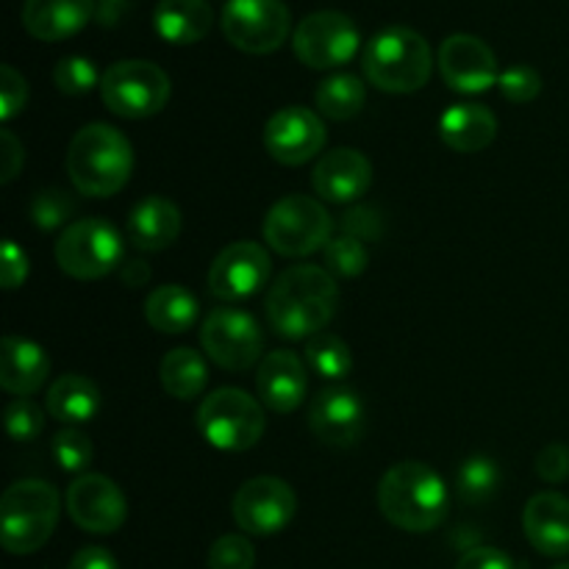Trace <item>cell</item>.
I'll return each instance as SVG.
<instances>
[{"label":"cell","mask_w":569,"mask_h":569,"mask_svg":"<svg viewBox=\"0 0 569 569\" xmlns=\"http://www.w3.org/2000/svg\"><path fill=\"white\" fill-rule=\"evenodd\" d=\"M161 387L176 400H194L209 383L206 359L192 348H172L159 367Z\"/></svg>","instance_id":"29"},{"label":"cell","mask_w":569,"mask_h":569,"mask_svg":"<svg viewBox=\"0 0 569 569\" xmlns=\"http://www.w3.org/2000/svg\"><path fill=\"white\" fill-rule=\"evenodd\" d=\"M222 33L250 56L276 53L292 31V11L283 0H228L220 17Z\"/></svg>","instance_id":"10"},{"label":"cell","mask_w":569,"mask_h":569,"mask_svg":"<svg viewBox=\"0 0 569 569\" xmlns=\"http://www.w3.org/2000/svg\"><path fill=\"white\" fill-rule=\"evenodd\" d=\"M144 317L153 331L176 337V333H187L189 328H194L200 306L198 298L181 283H161L144 300Z\"/></svg>","instance_id":"28"},{"label":"cell","mask_w":569,"mask_h":569,"mask_svg":"<svg viewBox=\"0 0 569 569\" xmlns=\"http://www.w3.org/2000/svg\"><path fill=\"white\" fill-rule=\"evenodd\" d=\"M200 345L217 367L244 372L264 353V333L253 315L233 306H222L206 315L200 326Z\"/></svg>","instance_id":"11"},{"label":"cell","mask_w":569,"mask_h":569,"mask_svg":"<svg viewBox=\"0 0 569 569\" xmlns=\"http://www.w3.org/2000/svg\"><path fill=\"white\" fill-rule=\"evenodd\" d=\"M272 272L270 253H267L264 244L259 242H231L228 248H222L217 253V259L211 261L209 270V292L214 298L228 300H244L253 298L256 292H261Z\"/></svg>","instance_id":"15"},{"label":"cell","mask_w":569,"mask_h":569,"mask_svg":"<svg viewBox=\"0 0 569 569\" xmlns=\"http://www.w3.org/2000/svg\"><path fill=\"white\" fill-rule=\"evenodd\" d=\"M44 428V411L31 398H14L6 406V431L14 442H33Z\"/></svg>","instance_id":"38"},{"label":"cell","mask_w":569,"mask_h":569,"mask_svg":"<svg viewBox=\"0 0 569 569\" xmlns=\"http://www.w3.org/2000/svg\"><path fill=\"white\" fill-rule=\"evenodd\" d=\"M22 28L39 42H61L76 37L94 17V0H26Z\"/></svg>","instance_id":"22"},{"label":"cell","mask_w":569,"mask_h":569,"mask_svg":"<svg viewBox=\"0 0 569 569\" xmlns=\"http://www.w3.org/2000/svg\"><path fill=\"white\" fill-rule=\"evenodd\" d=\"M48 411L67 428L87 426L100 411V389L92 378L81 372H67L56 378L48 389Z\"/></svg>","instance_id":"27"},{"label":"cell","mask_w":569,"mask_h":569,"mask_svg":"<svg viewBox=\"0 0 569 569\" xmlns=\"http://www.w3.org/2000/svg\"><path fill=\"white\" fill-rule=\"evenodd\" d=\"M367 81L389 94L420 92L433 72L431 44L409 26H389L367 42L361 53Z\"/></svg>","instance_id":"4"},{"label":"cell","mask_w":569,"mask_h":569,"mask_svg":"<svg viewBox=\"0 0 569 569\" xmlns=\"http://www.w3.org/2000/svg\"><path fill=\"white\" fill-rule=\"evenodd\" d=\"M361 33L348 14L322 9L303 17L292 33V50L311 70H333L359 53Z\"/></svg>","instance_id":"12"},{"label":"cell","mask_w":569,"mask_h":569,"mask_svg":"<svg viewBox=\"0 0 569 569\" xmlns=\"http://www.w3.org/2000/svg\"><path fill=\"white\" fill-rule=\"evenodd\" d=\"M309 428L328 448H350L365 428L361 398L348 387H326L311 400Z\"/></svg>","instance_id":"18"},{"label":"cell","mask_w":569,"mask_h":569,"mask_svg":"<svg viewBox=\"0 0 569 569\" xmlns=\"http://www.w3.org/2000/svg\"><path fill=\"white\" fill-rule=\"evenodd\" d=\"M456 569H517V567L503 550L481 545V548L467 550V553L459 559V565H456Z\"/></svg>","instance_id":"44"},{"label":"cell","mask_w":569,"mask_h":569,"mask_svg":"<svg viewBox=\"0 0 569 569\" xmlns=\"http://www.w3.org/2000/svg\"><path fill=\"white\" fill-rule=\"evenodd\" d=\"M67 569H120L117 559L106 548H83L72 556Z\"/></svg>","instance_id":"46"},{"label":"cell","mask_w":569,"mask_h":569,"mask_svg":"<svg viewBox=\"0 0 569 569\" xmlns=\"http://www.w3.org/2000/svg\"><path fill=\"white\" fill-rule=\"evenodd\" d=\"M439 137L456 153H481L498 137V117L481 103H456L439 117Z\"/></svg>","instance_id":"25"},{"label":"cell","mask_w":569,"mask_h":569,"mask_svg":"<svg viewBox=\"0 0 569 569\" xmlns=\"http://www.w3.org/2000/svg\"><path fill=\"white\" fill-rule=\"evenodd\" d=\"M342 231L345 237H353L359 242H372L383 233V222L381 214L370 206H353L350 211H345L342 217Z\"/></svg>","instance_id":"41"},{"label":"cell","mask_w":569,"mask_h":569,"mask_svg":"<svg viewBox=\"0 0 569 569\" xmlns=\"http://www.w3.org/2000/svg\"><path fill=\"white\" fill-rule=\"evenodd\" d=\"M120 278H122V283H126V287H144V283L150 281V267H148V261H142V259H131V261H126V264H122V270H120Z\"/></svg>","instance_id":"48"},{"label":"cell","mask_w":569,"mask_h":569,"mask_svg":"<svg viewBox=\"0 0 569 569\" xmlns=\"http://www.w3.org/2000/svg\"><path fill=\"white\" fill-rule=\"evenodd\" d=\"M333 220L326 206L306 194H287L264 217V242L276 253L303 259L331 242Z\"/></svg>","instance_id":"8"},{"label":"cell","mask_w":569,"mask_h":569,"mask_svg":"<svg viewBox=\"0 0 569 569\" xmlns=\"http://www.w3.org/2000/svg\"><path fill=\"white\" fill-rule=\"evenodd\" d=\"M133 172V148L120 128L89 122L72 137L67 150V176L87 198H111Z\"/></svg>","instance_id":"3"},{"label":"cell","mask_w":569,"mask_h":569,"mask_svg":"<svg viewBox=\"0 0 569 569\" xmlns=\"http://www.w3.org/2000/svg\"><path fill=\"white\" fill-rule=\"evenodd\" d=\"M500 487V470L489 456H472L461 461L456 472V492L465 503H487Z\"/></svg>","instance_id":"32"},{"label":"cell","mask_w":569,"mask_h":569,"mask_svg":"<svg viewBox=\"0 0 569 569\" xmlns=\"http://www.w3.org/2000/svg\"><path fill=\"white\" fill-rule=\"evenodd\" d=\"M61 495L42 478L14 481L0 498V542L6 553L31 556L44 548L59 526Z\"/></svg>","instance_id":"5"},{"label":"cell","mask_w":569,"mask_h":569,"mask_svg":"<svg viewBox=\"0 0 569 569\" xmlns=\"http://www.w3.org/2000/svg\"><path fill=\"white\" fill-rule=\"evenodd\" d=\"M50 450H53V461L59 465V470L64 472H83L92 465L94 456L92 442L78 428H64V431L56 433Z\"/></svg>","instance_id":"36"},{"label":"cell","mask_w":569,"mask_h":569,"mask_svg":"<svg viewBox=\"0 0 569 569\" xmlns=\"http://www.w3.org/2000/svg\"><path fill=\"white\" fill-rule=\"evenodd\" d=\"M437 67L442 81L461 94L487 92L500 78L492 48L472 33H450L439 44Z\"/></svg>","instance_id":"17"},{"label":"cell","mask_w":569,"mask_h":569,"mask_svg":"<svg viewBox=\"0 0 569 569\" xmlns=\"http://www.w3.org/2000/svg\"><path fill=\"white\" fill-rule=\"evenodd\" d=\"M76 214V200L64 189H42L31 203V220L39 231H56Z\"/></svg>","instance_id":"35"},{"label":"cell","mask_w":569,"mask_h":569,"mask_svg":"<svg viewBox=\"0 0 569 569\" xmlns=\"http://www.w3.org/2000/svg\"><path fill=\"white\" fill-rule=\"evenodd\" d=\"M500 94L511 103H531L542 92V76L528 64H511L498 78Z\"/></svg>","instance_id":"39"},{"label":"cell","mask_w":569,"mask_h":569,"mask_svg":"<svg viewBox=\"0 0 569 569\" xmlns=\"http://www.w3.org/2000/svg\"><path fill=\"white\" fill-rule=\"evenodd\" d=\"M226 3H228V0H226Z\"/></svg>","instance_id":"50"},{"label":"cell","mask_w":569,"mask_h":569,"mask_svg":"<svg viewBox=\"0 0 569 569\" xmlns=\"http://www.w3.org/2000/svg\"><path fill=\"white\" fill-rule=\"evenodd\" d=\"M522 531L526 539L550 559L569 553V500L559 492L533 495L522 511Z\"/></svg>","instance_id":"21"},{"label":"cell","mask_w":569,"mask_h":569,"mask_svg":"<svg viewBox=\"0 0 569 569\" xmlns=\"http://www.w3.org/2000/svg\"><path fill=\"white\" fill-rule=\"evenodd\" d=\"M0 144H3V176H0V181L11 183L22 167V144L11 131H0Z\"/></svg>","instance_id":"45"},{"label":"cell","mask_w":569,"mask_h":569,"mask_svg":"<svg viewBox=\"0 0 569 569\" xmlns=\"http://www.w3.org/2000/svg\"><path fill=\"white\" fill-rule=\"evenodd\" d=\"M98 67H94L92 59H83V56H64L59 59L53 70V83L61 94H70V98H78V94L92 92L94 87H100Z\"/></svg>","instance_id":"34"},{"label":"cell","mask_w":569,"mask_h":569,"mask_svg":"<svg viewBox=\"0 0 569 569\" xmlns=\"http://www.w3.org/2000/svg\"><path fill=\"white\" fill-rule=\"evenodd\" d=\"M264 409L244 389L222 387L203 398L198 409V431L222 453H244L264 437Z\"/></svg>","instance_id":"6"},{"label":"cell","mask_w":569,"mask_h":569,"mask_svg":"<svg viewBox=\"0 0 569 569\" xmlns=\"http://www.w3.org/2000/svg\"><path fill=\"white\" fill-rule=\"evenodd\" d=\"M50 376V359L42 345L26 337H3L0 348V387L14 398L39 392Z\"/></svg>","instance_id":"24"},{"label":"cell","mask_w":569,"mask_h":569,"mask_svg":"<svg viewBox=\"0 0 569 569\" xmlns=\"http://www.w3.org/2000/svg\"><path fill=\"white\" fill-rule=\"evenodd\" d=\"M256 548L244 533H226L209 550V569H253Z\"/></svg>","instance_id":"37"},{"label":"cell","mask_w":569,"mask_h":569,"mask_svg":"<svg viewBox=\"0 0 569 569\" xmlns=\"http://www.w3.org/2000/svg\"><path fill=\"white\" fill-rule=\"evenodd\" d=\"M0 278H3L6 292H14L26 283L28 278V256L14 239H6L3 242V264H0Z\"/></svg>","instance_id":"43"},{"label":"cell","mask_w":569,"mask_h":569,"mask_svg":"<svg viewBox=\"0 0 569 569\" xmlns=\"http://www.w3.org/2000/svg\"><path fill=\"white\" fill-rule=\"evenodd\" d=\"M298 511V495L283 478L256 476L233 495V520L250 537L281 533Z\"/></svg>","instance_id":"13"},{"label":"cell","mask_w":569,"mask_h":569,"mask_svg":"<svg viewBox=\"0 0 569 569\" xmlns=\"http://www.w3.org/2000/svg\"><path fill=\"white\" fill-rule=\"evenodd\" d=\"M128 6H131V0H94V20L103 28L117 26L128 11Z\"/></svg>","instance_id":"47"},{"label":"cell","mask_w":569,"mask_h":569,"mask_svg":"<svg viewBox=\"0 0 569 569\" xmlns=\"http://www.w3.org/2000/svg\"><path fill=\"white\" fill-rule=\"evenodd\" d=\"M56 264L61 272L78 281H98L122 261V237L103 217L76 220L59 233L56 242Z\"/></svg>","instance_id":"9"},{"label":"cell","mask_w":569,"mask_h":569,"mask_svg":"<svg viewBox=\"0 0 569 569\" xmlns=\"http://www.w3.org/2000/svg\"><path fill=\"white\" fill-rule=\"evenodd\" d=\"M533 470L542 481L548 483H561L569 478V448L561 442H550L539 450L537 461H533Z\"/></svg>","instance_id":"42"},{"label":"cell","mask_w":569,"mask_h":569,"mask_svg":"<svg viewBox=\"0 0 569 569\" xmlns=\"http://www.w3.org/2000/svg\"><path fill=\"white\" fill-rule=\"evenodd\" d=\"M553 569H569V565H556Z\"/></svg>","instance_id":"49"},{"label":"cell","mask_w":569,"mask_h":569,"mask_svg":"<svg viewBox=\"0 0 569 569\" xmlns=\"http://www.w3.org/2000/svg\"><path fill=\"white\" fill-rule=\"evenodd\" d=\"M317 111L328 120H353L361 114L367 103V87L359 76L353 72H333V76L322 78L320 87L315 92Z\"/></svg>","instance_id":"30"},{"label":"cell","mask_w":569,"mask_h":569,"mask_svg":"<svg viewBox=\"0 0 569 569\" xmlns=\"http://www.w3.org/2000/svg\"><path fill=\"white\" fill-rule=\"evenodd\" d=\"M311 187L328 203H356L372 187V164L361 150L333 148L320 156Z\"/></svg>","instance_id":"19"},{"label":"cell","mask_w":569,"mask_h":569,"mask_svg":"<svg viewBox=\"0 0 569 569\" xmlns=\"http://www.w3.org/2000/svg\"><path fill=\"white\" fill-rule=\"evenodd\" d=\"M322 261L331 276L339 278H356L367 270L370 264V253H367L365 242L353 237H337L322 248Z\"/></svg>","instance_id":"33"},{"label":"cell","mask_w":569,"mask_h":569,"mask_svg":"<svg viewBox=\"0 0 569 569\" xmlns=\"http://www.w3.org/2000/svg\"><path fill=\"white\" fill-rule=\"evenodd\" d=\"M378 509L400 531L428 533L448 517V487L433 467L400 461L378 483Z\"/></svg>","instance_id":"2"},{"label":"cell","mask_w":569,"mask_h":569,"mask_svg":"<svg viewBox=\"0 0 569 569\" xmlns=\"http://www.w3.org/2000/svg\"><path fill=\"white\" fill-rule=\"evenodd\" d=\"M170 76L159 64L144 59H122L100 78V98L106 109L126 120L153 117L170 103Z\"/></svg>","instance_id":"7"},{"label":"cell","mask_w":569,"mask_h":569,"mask_svg":"<svg viewBox=\"0 0 569 569\" xmlns=\"http://www.w3.org/2000/svg\"><path fill=\"white\" fill-rule=\"evenodd\" d=\"M214 9L209 0H159L153 28L167 44H194L209 37Z\"/></svg>","instance_id":"26"},{"label":"cell","mask_w":569,"mask_h":569,"mask_svg":"<svg viewBox=\"0 0 569 569\" xmlns=\"http://www.w3.org/2000/svg\"><path fill=\"white\" fill-rule=\"evenodd\" d=\"M306 367L315 372L317 378L326 381H342L353 372V353H350L348 342L337 333H317L306 345Z\"/></svg>","instance_id":"31"},{"label":"cell","mask_w":569,"mask_h":569,"mask_svg":"<svg viewBox=\"0 0 569 569\" xmlns=\"http://www.w3.org/2000/svg\"><path fill=\"white\" fill-rule=\"evenodd\" d=\"M67 515L81 531L106 537L122 528L128 517V500L111 478L100 472H83L67 489Z\"/></svg>","instance_id":"14"},{"label":"cell","mask_w":569,"mask_h":569,"mask_svg":"<svg viewBox=\"0 0 569 569\" xmlns=\"http://www.w3.org/2000/svg\"><path fill=\"white\" fill-rule=\"evenodd\" d=\"M28 83L11 64L0 67V120L9 122L26 109Z\"/></svg>","instance_id":"40"},{"label":"cell","mask_w":569,"mask_h":569,"mask_svg":"<svg viewBox=\"0 0 569 569\" xmlns=\"http://www.w3.org/2000/svg\"><path fill=\"white\" fill-rule=\"evenodd\" d=\"M339 289L328 270L315 264L287 267L267 292V320L283 339H311L337 315Z\"/></svg>","instance_id":"1"},{"label":"cell","mask_w":569,"mask_h":569,"mask_svg":"<svg viewBox=\"0 0 569 569\" xmlns=\"http://www.w3.org/2000/svg\"><path fill=\"white\" fill-rule=\"evenodd\" d=\"M326 122L320 114L306 106H287L278 109L264 126V148L278 164L300 167L320 156L326 148Z\"/></svg>","instance_id":"16"},{"label":"cell","mask_w":569,"mask_h":569,"mask_svg":"<svg viewBox=\"0 0 569 569\" xmlns=\"http://www.w3.org/2000/svg\"><path fill=\"white\" fill-rule=\"evenodd\" d=\"M256 389L267 409L278 415L300 409L309 392V370L292 350H272L261 359L259 376H256Z\"/></svg>","instance_id":"20"},{"label":"cell","mask_w":569,"mask_h":569,"mask_svg":"<svg viewBox=\"0 0 569 569\" xmlns=\"http://www.w3.org/2000/svg\"><path fill=\"white\" fill-rule=\"evenodd\" d=\"M181 209L170 198H161V194L142 198L128 214V239L142 253L167 250L181 237Z\"/></svg>","instance_id":"23"}]
</instances>
